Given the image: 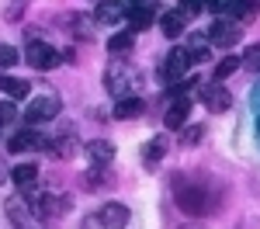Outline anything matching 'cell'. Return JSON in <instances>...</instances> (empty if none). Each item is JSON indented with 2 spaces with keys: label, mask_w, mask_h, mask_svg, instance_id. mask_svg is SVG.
<instances>
[{
  "label": "cell",
  "mask_w": 260,
  "mask_h": 229,
  "mask_svg": "<svg viewBox=\"0 0 260 229\" xmlns=\"http://www.w3.org/2000/svg\"><path fill=\"white\" fill-rule=\"evenodd\" d=\"M83 153L90 156V163H94V167H108V163H111V156H115V146L104 143V139H98V143L83 146Z\"/></svg>",
  "instance_id": "obj_11"
},
{
  "label": "cell",
  "mask_w": 260,
  "mask_h": 229,
  "mask_svg": "<svg viewBox=\"0 0 260 229\" xmlns=\"http://www.w3.org/2000/svg\"><path fill=\"white\" fill-rule=\"evenodd\" d=\"M201 139V125H191L187 132H184V146H194Z\"/></svg>",
  "instance_id": "obj_29"
},
{
  "label": "cell",
  "mask_w": 260,
  "mask_h": 229,
  "mask_svg": "<svg viewBox=\"0 0 260 229\" xmlns=\"http://www.w3.org/2000/svg\"><path fill=\"white\" fill-rule=\"evenodd\" d=\"M236 0H205V7L208 11H215V14H229V7H233Z\"/></svg>",
  "instance_id": "obj_25"
},
{
  "label": "cell",
  "mask_w": 260,
  "mask_h": 229,
  "mask_svg": "<svg viewBox=\"0 0 260 229\" xmlns=\"http://www.w3.org/2000/svg\"><path fill=\"white\" fill-rule=\"evenodd\" d=\"M28 66H35V70H52L56 62H59V52H56V45H45V42H28Z\"/></svg>",
  "instance_id": "obj_4"
},
{
  "label": "cell",
  "mask_w": 260,
  "mask_h": 229,
  "mask_svg": "<svg viewBox=\"0 0 260 229\" xmlns=\"http://www.w3.org/2000/svg\"><path fill=\"white\" fill-rule=\"evenodd\" d=\"M187 115H191V101L187 97H174L170 108H167V115H163V122H167V128H180L187 122Z\"/></svg>",
  "instance_id": "obj_9"
},
{
  "label": "cell",
  "mask_w": 260,
  "mask_h": 229,
  "mask_svg": "<svg viewBox=\"0 0 260 229\" xmlns=\"http://www.w3.org/2000/svg\"><path fill=\"white\" fill-rule=\"evenodd\" d=\"M187 66H191V59H187V49H174V52H170V56L160 62V80L167 83V87H174V83L184 80Z\"/></svg>",
  "instance_id": "obj_2"
},
{
  "label": "cell",
  "mask_w": 260,
  "mask_h": 229,
  "mask_svg": "<svg viewBox=\"0 0 260 229\" xmlns=\"http://www.w3.org/2000/svg\"><path fill=\"white\" fill-rule=\"evenodd\" d=\"M240 62L250 70V73H260V42H257V45H246V52H243Z\"/></svg>",
  "instance_id": "obj_22"
},
{
  "label": "cell",
  "mask_w": 260,
  "mask_h": 229,
  "mask_svg": "<svg viewBox=\"0 0 260 229\" xmlns=\"http://www.w3.org/2000/svg\"><path fill=\"white\" fill-rule=\"evenodd\" d=\"M59 115V101L56 97H39L24 108V125H39V122H49Z\"/></svg>",
  "instance_id": "obj_5"
},
{
  "label": "cell",
  "mask_w": 260,
  "mask_h": 229,
  "mask_svg": "<svg viewBox=\"0 0 260 229\" xmlns=\"http://www.w3.org/2000/svg\"><path fill=\"white\" fill-rule=\"evenodd\" d=\"M174 198H177V205L187 212V215H205L208 212V194H205V184H191V181H184L177 177V184H174Z\"/></svg>",
  "instance_id": "obj_1"
},
{
  "label": "cell",
  "mask_w": 260,
  "mask_h": 229,
  "mask_svg": "<svg viewBox=\"0 0 260 229\" xmlns=\"http://www.w3.org/2000/svg\"><path fill=\"white\" fill-rule=\"evenodd\" d=\"M132 4H149V0H132Z\"/></svg>",
  "instance_id": "obj_31"
},
{
  "label": "cell",
  "mask_w": 260,
  "mask_h": 229,
  "mask_svg": "<svg viewBox=\"0 0 260 229\" xmlns=\"http://www.w3.org/2000/svg\"><path fill=\"white\" fill-rule=\"evenodd\" d=\"M201 7H205V0H180V11L184 14H198Z\"/></svg>",
  "instance_id": "obj_27"
},
{
  "label": "cell",
  "mask_w": 260,
  "mask_h": 229,
  "mask_svg": "<svg viewBox=\"0 0 260 229\" xmlns=\"http://www.w3.org/2000/svg\"><path fill=\"white\" fill-rule=\"evenodd\" d=\"M257 14H260L257 0H236V4L229 7V18H236V21H253Z\"/></svg>",
  "instance_id": "obj_18"
},
{
  "label": "cell",
  "mask_w": 260,
  "mask_h": 229,
  "mask_svg": "<svg viewBox=\"0 0 260 229\" xmlns=\"http://www.w3.org/2000/svg\"><path fill=\"white\" fill-rule=\"evenodd\" d=\"M28 212H31V208L21 205V198H11V202H7V219H11L14 226L18 229H39V222H35Z\"/></svg>",
  "instance_id": "obj_10"
},
{
  "label": "cell",
  "mask_w": 260,
  "mask_h": 229,
  "mask_svg": "<svg viewBox=\"0 0 260 229\" xmlns=\"http://www.w3.org/2000/svg\"><path fill=\"white\" fill-rule=\"evenodd\" d=\"M240 66H243V62L236 59V56H222V59L215 62V80H225V77H233Z\"/></svg>",
  "instance_id": "obj_20"
},
{
  "label": "cell",
  "mask_w": 260,
  "mask_h": 229,
  "mask_svg": "<svg viewBox=\"0 0 260 229\" xmlns=\"http://www.w3.org/2000/svg\"><path fill=\"white\" fill-rule=\"evenodd\" d=\"M0 90H4L7 97L21 101V97H28V80H18V77H0Z\"/></svg>",
  "instance_id": "obj_19"
},
{
  "label": "cell",
  "mask_w": 260,
  "mask_h": 229,
  "mask_svg": "<svg viewBox=\"0 0 260 229\" xmlns=\"http://www.w3.org/2000/svg\"><path fill=\"white\" fill-rule=\"evenodd\" d=\"M184 24H187V14H184V11H167V14H163L160 18V28H163V35H167V39H177L180 31H184Z\"/></svg>",
  "instance_id": "obj_13"
},
{
  "label": "cell",
  "mask_w": 260,
  "mask_h": 229,
  "mask_svg": "<svg viewBox=\"0 0 260 229\" xmlns=\"http://www.w3.org/2000/svg\"><path fill=\"white\" fill-rule=\"evenodd\" d=\"M11 118H14V104H11V101H0V125H7Z\"/></svg>",
  "instance_id": "obj_28"
},
{
  "label": "cell",
  "mask_w": 260,
  "mask_h": 229,
  "mask_svg": "<svg viewBox=\"0 0 260 229\" xmlns=\"http://www.w3.org/2000/svg\"><path fill=\"white\" fill-rule=\"evenodd\" d=\"M201 97H205V108H208V111H225V108L233 104V94L222 87V80L212 83V87H205V94H201Z\"/></svg>",
  "instance_id": "obj_8"
},
{
  "label": "cell",
  "mask_w": 260,
  "mask_h": 229,
  "mask_svg": "<svg viewBox=\"0 0 260 229\" xmlns=\"http://www.w3.org/2000/svg\"><path fill=\"white\" fill-rule=\"evenodd\" d=\"M94 18H98L101 24H115V21L125 18V7H121V0H101L98 11H94Z\"/></svg>",
  "instance_id": "obj_12"
},
{
  "label": "cell",
  "mask_w": 260,
  "mask_h": 229,
  "mask_svg": "<svg viewBox=\"0 0 260 229\" xmlns=\"http://www.w3.org/2000/svg\"><path fill=\"white\" fill-rule=\"evenodd\" d=\"M153 11L146 7V4H136L132 11H128V24H132V31H146V28H153Z\"/></svg>",
  "instance_id": "obj_16"
},
{
  "label": "cell",
  "mask_w": 260,
  "mask_h": 229,
  "mask_svg": "<svg viewBox=\"0 0 260 229\" xmlns=\"http://www.w3.org/2000/svg\"><path fill=\"white\" fill-rule=\"evenodd\" d=\"M108 49H111L115 56H128V52H132V35H128V31H125V35H115V39L108 42Z\"/></svg>",
  "instance_id": "obj_23"
},
{
  "label": "cell",
  "mask_w": 260,
  "mask_h": 229,
  "mask_svg": "<svg viewBox=\"0 0 260 229\" xmlns=\"http://www.w3.org/2000/svg\"><path fill=\"white\" fill-rule=\"evenodd\" d=\"M4 174H7V170H4V163H0V181H4Z\"/></svg>",
  "instance_id": "obj_30"
},
{
  "label": "cell",
  "mask_w": 260,
  "mask_h": 229,
  "mask_svg": "<svg viewBox=\"0 0 260 229\" xmlns=\"http://www.w3.org/2000/svg\"><path fill=\"white\" fill-rule=\"evenodd\" d=\"M208 39L215 42V45H233V42H240V24L236 21H215L212 28H208Z\"/></svg>",
  "instance_id": "obj_6"
},
{
  "label": "cell",
  "mask_w": 260,
  "mask_h": 229,
  "mask_svg": "<svg viewBox=\"0 0 260 229\" xmlns=\"http://www.w3.org/2000/svg\"><path fill=\"white\" fill-rule=\"evenodd\" d=\"M83 184H87V191H101V187H104V167H94V170L83 177Z\"/></svg>",
  "instance_id": "obj_24"
},
{
  "label": "cell",
  "mask_w": 260,
  "mask_h": 229,
  "mask_svg": "<svg viewBox=\"0 0 260 229\" xmlns=\"http://www.w3.org/2000/svg\"><path fill=\"white\" fill-rule=\"evenodd\" d=\"M142 97H136V94H125L118 104H115V118H136V115H142Z\"/></svg>",
  "instance_id": "obj_17"
},
{
  "label": "cell",
  "mask_w": 260,
  "mask_h": 229,
  "mask_svg": "<svg viewBox=\"0 0 260 229\" xmlns=\"http://www.w3.org/2000/svg\"><path fill=\"white\" fill-rule=\"evenodd\" d=\"M11 181L21 187V191H28V187H35V181H39V167L35 163H21L11 170Z\"/></svg>",
  "instance_id": "obj_14"
},
{
  "label": "cell",
  "mask_w": 260,
  "mask_h": 229,
  "mask_svg": "<svg viewBox=\"0 0 260 229\" xmlns=\"http://www.w3.org/2000/svg\"><path fill=\"white\" fill-rule=\"evenodd\" d=\"M42 146H45V139L39 132H18L11 139V153H28V149H42Z\"/></svg>",
  "instance_id": "obj_15"
},
{
  "label": "cell",
  "mask_w": 260,
  "mask_h": 229,
  "mask_svg": "<svg viewBox=\"0 0 260 229\" xmlns=\"http://www.w3.org/2000/svg\"><path fill=\"white\" fill-rule=\"evenodd\" d=\"M163 153H167V136H156L153 143L146 146V163H149V167H156Z\"/></svg>",
  "instance_id": "obj_21"
},
{
  "label": "cell",
  "mask_w": 260,
  "mask_h": 229,
  "mask_svg": "<svg viewBox=\"0 0 260 229\" xmlns=\"http://www.w3.org/2000/svg\"><path fill=\"white\" fill-rule=\"evenodd\" d=\"M125 222H128V208L125 205H104L98 215H90L83 222V229H121Z\"/></svg>",
  "instance_id": "obj_3"
},
{
  "label": "cell",
  "mask_w": 260,
  "mask_h": 229,
  "mask_svg": "<svg viewBox=\"0 0 260 229\" xmlns=\"http://www.w3.org/2000/svg\"><path fill=\"white\" fill-rule=\"evenodd\" d=\"M18 62V52L11 45H0V66H14Z\"/></svg>",
  "instance_id": "obj_26"
},
{
  "label": "cell",
  "mask_w": 260,
  "mask_h": 229,
  "mask_svg": "<svg viewBox=\"0 0 260 229\" xmlns=\"http://www.w3.org/2000/svg\"><path fill=\"white\" fill-rule=\"evenodd\" d=\"M128 83H136V77H132V70H125V66H111L108 77H104V87H108L111 94H121V97L128 94V90H125Z\"/></svg>",
  "instance_id": "obj_7"
}]
</instances>
